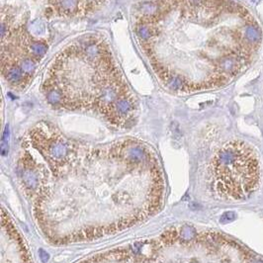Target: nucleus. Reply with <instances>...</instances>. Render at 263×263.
<instances>
[{
    "label": "nucleus",
    "instance_id": "nucleus-1",
    "mask_svg": "<svg viewBox=\"0 0 263 263\" xmlns=\"http://www.w3.org/2000/svg\"><path fill=\"white\" fill-rule=\"evenodd\" d=\"M213 190L228 200H242L258 187L260 164L248 143L231 140L217 151L210 165Z\"/></svg>",
    "mask_w": 263,
    "mask_h": 263
},
{
    "label": "nucleus",
    "instance_id": "nucleus-2",
    "mask_svg": "<svg viewBox=\"0 0 263 263\" xmlns=\"http://www.w3.org/2000/svg\"><path fill=\"white\" fill-rule=\"evenodd\" d=\"M135 112V102L128 94L122 95L113 103L106 113V118L115 125H126Z\"/></svg>",
    "mask_w": 263,
    "mask_h": 263
},
{
    "label": "nucleus",
    "instance_id": "nucleus-3",
    "mask_svg": "<svg viewBox=\"0 0 263 263\" xmlns=\"http://www.w3.org/2000/svg\"><path fill=\"white\" fill-rule=\"evenodd\" d=\"M161 78L164 82V85L168 89L175 92H186L191 91L190 82L187 78H185L180 74L171 73L169 71H163L161 74Z\"/></svg>",
    "mask_w": 263,
    "mask_h": 263
},
{
    "label": "nucleus",
    "instance_id": "nucleus-4",
    "mask_svg": "<svg viewBox=\"0 0 263 263\" xmlns=\"http://www.w3.org/2000/svg\"><path fill=\"white\" fill-rule=\"evenodd\" d=\"M3 74L7 81L13 86L22 85L27 78V76L22 71V69L16 63L15 64L10 63V64H7L6 66H3Z\"/></svg>",
    "mask_w": 263,
    "mask_h": 263
},
{
    "label": "nucleus",
    "instance_id": "nucleus-5",
    "mask_svg": "<svg viewBox=\"0 0 263 263\" xmlns=\"http://www.w3.org/2000/svg\"><path fill=\"white\" fill-rule=\"evenodd\" d=\"M82 0H52L54 7L64 15H74L78 12Z\"/></svg>",
    "mask_w": 263,
    "mask_h": 263
},
{
    "label": "nucleus",
    "instance_id": "nucleus-6",
    "mask_svg": "<svg viewBox=\"0 0 263 263\" xmlns=\"http://www.w3.org/2000/svg\"><path fill=\"white\" fill-rule=\"evenodd\" d=\"M16 64L22 69V71L25 73V75L27 77L32 75L34 73V71L36 70V67H37L36 60L34 59V57H21Z\"/></svg>",
    "mask_w": 263,
    "mask_h": 263
},
{
    "label": "nucleus",
    "instance_id": "nucleus-7",
    "mask_svg": "<svg viewBox=\"0 0 263 263\" xmlns=\"http://www.w3.org/2000/svg\"><path fill=\"white\" fill-rule=\"evenodd\" d=\"M27 48L29 52L33 55V57H42L48 52V47L46 44L39 41H30L27 44Z\"/></svg>",
    "mask_w": 263,
    "mask_h": 263
},
{
    "label": "nucleus",
    "instance_id": "nucleus-8",
    "mask_svg": "<svg viewBox=\"0 0 263 263\" xmlns=\"http://www.w3.org/2000/svg\"><path fill=\"white\" fill-rule=\"evenodd\" d=\"M135 33L138 37L142 39L143 41L148 42L154 36V30L148 23H140L135 27Z\"/></svg>",
    "mask_w": 263,
    "mask_h": 263
},
{
    "label": "nucleus",
    "instance_id": "nucleus-9",
    "mask_svg": "<svg viewBox=\"0 0 263 263\" xmlns=\"http://www.w3.org/2000/svg\"><path fill=\"white\" fill-rule=\"evenodd\" d=\"M234 219H235V214L234 212H226L221 216V221L224 224H226V223H229V221H234Z\"/></svg>",
    "mask_w": 263,
    "mask_h": 263
},
{
    "label": "nucleus",
    "instance_id": "nucleus-10",
    "mask_svg": "<svg viewBox=\"0 0 263 263\" xmlns=\"http://www.w3.org/2000/svg\"><path fill=\"white\" fill-rule=\"evenodd\" d=\"M40 253H41V258L43 260V262H47V260L49 259V254L44 250H41Z\"/></svg>",
    "mask_w": 263,
    "mask_h": 263
}]
</instances>
